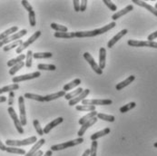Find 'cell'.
Wrapping results in <instances>:
<instances>
[{"mask_svg":"<svg viewBox=\"0 0 157 156\" xmlns=\"http://www.w3.org/2000/svg\"><path fill=\"white\" fill-rule=\"evenodd\" d=\"M116 24L115 22L113 21L112 23L105 25L102 28H98V29H94V30H91V31H79V32H75V37H78V38H82V37H94L102 34H105L106 32H108L109 30L113 29V27H115Z\"/></svg>","mask_w":157,"mask_h":156,"instance_id":"obj_1","label":"cell"},{"mask_svg":"<svg viewBox=\"0 0 157 156\" xmlns=\"http://www.w3.org/2000/svg\"><path fill=\"white\" fill-rule=\"evenodd\" d=\"M37 142V138L36 136H31L29 138L24 140H6V144L10 147H19V146H25L29 144L36 143Z\"/></svg>","mask_w":157,"mask_h":156,"instance_id":"obj_2","label":"cell"},{"mask_svg":"<svg viewBox=\"0 0 157 156\" xmlns=\"http://www.w3.org/2000/svg\"><path fill=\"white\" fill-rule=\"evenodd\" d=\"M83 142H84V138L83 137H79L77 139H75V140H72V141H68V142L64 143L53 145L51 147V151L52 152H54V151H61V150H64V149H67V148H70V147L78 145V144L82 143Z\"/></svg>","mask_w":157,"mask_h":156,"instance_id":"obj_3","label":"cell"},{"mask_svg":"<svg viewBox=\"0 0 157 156\" xmlns=\"http://www.w3.org/2000/svg\"><path fill=\"white\" fill-rule=\"evenodd\" d=\"M83 105H110L113 104L112 100L110 99H85L82 101Z\"/></svg>","mask_w":157,"mask_h":156,"instance_id":"obj_4","label":"cell"},{"mask_svg":"<svg viewBox=\"0 0 157 156\" xmlns=\"http://www.w3.org/2000/svg\"><path fill=\"white\" fill-rule=\"evenodd\" d=\"M40 36H41V31H36V32H35L34 35H32V36L27 39V41L24 42L22 45L17 48V54H21L25 48H27L29 45H32V44H33L36 39H38Z\"/></svg>","mask_w":157,"mask_h":156,"instance_id":"obj_5","label":"cell"},{"mask_svg":"<svg viewBox=\"0 0 157 156\" xmlns=\"http://www.w3.org/2000/svg\"><path fill=\"white\" fill-rule=\"evenodd\" d=\"M7 112H8V113H9L11 119L13 120L14 124H15V126H16L17 132L20 134H24V128H23L22 124H21V123H20V120H19V118H18L17 112H15V109H14L12 106H9L8 109H7Z\"/></svg>","mask_w":157,"mask_h":156,"instance_id":"obj_6","label":"cell"},{"mask_svg":"<svg viewBox=\"0 0 157 156\" xmlns=\"http://www.w3.org/2000/svg\"><path fill=\"white\" fill-rule=\"evenodd\" d=\"M41 75L40 72H34L31 74H22V75H18V76H15L13 77L12 81L14 84H17L20 83L22 81H26V80H31V79H35V78H38Z\"/></svg>","mask_w":157,"mask_h":156,"instance_id":"obj_7","label":"cell"},{"mask_svg":"<svg viewBox=\"0 0 157 156\" xmlns=\"http://www.w3.org/2000/svg\"><path fill=\"white\" fill-rule=\"evenodd\" d=\"M127 44L134 47H152L157 48V42L154 41H138V40H128Z\"/></svg>","mask_w":157,"mask_h":156,"instance_id":"obj_8","label":"cell"},{"mask_svg":"<svg viewBox=\"0 0 157 156\" xmlns=\"http://www.w3.org/2000/svg\"><path fill=\"white\" fill-rule=\"evenodd\" d=\"M18 107H19V112H20V123L22 126L26 125V114H25V98L24 96H19L18 97Z\"/></svg>","mask_w":157,"mask_h":156,"instance_id":"obj_9","label":"cell"},{"mask_svg":"<svg viewBox=\"0 0 157 156\" xmlns=\"http://www.w3.org/2000/svg\"><path fill=\"white\" fill-rule=\"evenodd\" d=\"M84 57H85V59L88 62V64L91 66L92 69L94 70V72L95 74H103V70L100 69L99 66L96 64V62L94 61V59L93 58V56L90 55L88 52H86V53L84 54Z\"/></svg>","mask_w":157,"mask_h":156,"instance_id":"obj_10","label":"cell"},{"mask_svg":"<svg viewBox=\"0 0 157 156\" xmlns=\"http://www.w3.org/2000/svg\"><path fill=\"white\" fill-rule=\"evenodd\" d=\"M26 34H27V30H26V29H22V30L17 32L16 34L10 36L9 37L4 39V40H2V41H3L4 45H7V44H9V43H11V42H15V41H17V40H19L21 37H23L24 36H25Z\"/></svg>","mask_w":157,"mask_h":156,"instance_id":"obj_11","label":"cell"},{"mask_svg":"<svg viewBox=\"0 0 157 156\" xmlns=\"http://www.w3.org/2000/svg\"><path fill=\"white\" fill-rule=\"evenodd\" d=\"M90 93V90L89 89H86L84 90L79 95H77L76 97H75V98H73L72 100H70L69 101V106H74V105H77L80 101H83V100H85L86 99V97Z\"/></svg>","mask_w":157,"mask_h":156,"instance_id":"obj_12","label":"cell"},{"mask_svg":"<svg viewBox=\"0 0 157 156\" xmlns=\"http://www.w3.org/2000/svg\"><path fill=\"white\" fill-rule=\"evenodd\" d=\"M127 32H128L127 29H123V30H121L119 33H117V34L113 37L112 39L109 40V42H108V44H107V47H108V48H112L113 46L115 45V44L124 36H125V35L127 34Z\"/></svg>","mask_w":157,"mask_h":156,"instance_id":"obj_13","label":"cell"},{"mask_svg":"<svg viewBox=\"0 0 157 156\" xmlns=\"http://www.w3.org/2000/svg\"><path fill=\"white\" fill-rule=\"evenodd\" d=\"M64 122V119H63V117H58V118H56V119H55L54 121H52L51 123H49L48 124H46L45 126V128L43 129V131H44V134H47L52 129H54L56 126H57L58 124H62Z\"/></svg>","mask_w":157,"mask_h":156,"instance_id":"obj_14","label":"cell"},{"mask_svg":"<svg viewBox=\"0 0 157 156\" xmlns=\"http://www.w3.org/2000/svg\"><path fill=\"white\" fill-rule=\"evenodd\" d=\"M97 117H94V118H92V119H90L88 122H86V124H84L82 126H81V128H80V130L78 131V133H77V135L79 136V137H82L84 134H85V133L86 132V130L89 128V127H91L92 125H94L96 122H97Z\"/></svg>","mask_w":157,"mask_h":156,"instance_id":"obj_15","label":"cell"},{"mask_svg":"<svg viewBox=\"0 0 157 156\" xmlns=\"http://www.w3.org/2000/svg\"><path fill=\"white\" fill-rule=\"evenodd\" d=\"M132 10H134V6H133V5H129V6H125L124 9H122V10H120V11H118V12H116L115 14H113V15L112 16L113 21L114 22L115 20H117V19H118V18H120L121 17H123V16L126 15L127 13L131 12Z\"/></svg>","mask_w":157,"mask_h":156,"instance_id":"obj_16","label":"cell"},{"mask_svg":"<svg viewBox=\"0 0 157 156\" xmlns=\"http://www.w3.org/2000/svg\"><path fill=\"white\" fill-rule=\"evenodd\" d=\"M133 3H135V5L140 6L142 7H144L145 9H147L149 12H151L152 14H154L155 17H157V10L152 6L148 5L147 3H145L144 1H141V0H133Z\"/></svg>","mask_w":157,"mask_h":156,"instance_id":"obj_17","label":"cell"},{"mask_svg":"<svg viewBox=\"0 0 157 156\" xmlns=\"http://www.w3.org/2000/svg\"><path fill=\"white\" fill-rule=\"evenodd\" d=\"M45 139H41V140H39V141H37V142L35 143V145L30 149V151L25 154V156H33L36 152H37V151L39 150V148H41V147H42V145H44V144H45Z\"/></svg>","mask_w":157,"mask_h":156,"instance_id":"obj_18","label":"cell"},{"mask_svg":"<svg viewBox=\"0 0 157 156\" xmlns=\"http://www.w3.org/2000/svg\"><path fill=\"white\" fill-rule=\"evenodd\" d=\"M105 61H106V50L104 47L100 48L99 51V67L100 69H104L105 67Z\"/></svg>","mask_w":157,"mask_h":156,"instance_id":"obj_19","label":"cell"},{"mask_svg":"<svg viewBox=\"0 0 157 156\" xmlns=\"http://www.w3.org/2000/svg\"><path fill=\"white\" fill-rule=\"evenodd\" d=\"M135 80V75H130L129 77H127V78H126L125 80H124L123 82H121V83L117 84V85H116V86H115V88H116V90H118V91L124 89V87L128 86L131 83H133Z\"/></svg>","mask_w":157,"mask_h":156,"instance_id":"obj_20","label":"cell"},{"mask_svg":"<svg viewBox=\"0 0 157 156\" xmlns=\"http://www.w3.org/2000/svg\"><path fill=\"white\" fill-rule=\"evenodd\" d=\"M17 32H18V27H17V26H13V27H11V28L6 30L5 32H3V33L0 34V41L6 39V38H7V37H9L10 36L16 34Z\"/></svg>","mask_w":157,"mask_h":156,"instance_id":"obj_21","label":"cell"},{"mask_svg":"<svg viewBox=\"0 0 157 156\" xmlns=\"http://www.w3.org/2000/svg\"><path fill=\"white\" fill-rule=\"evenodd\" d=\"M67 94V93L65 92V91H60V92H57V93H51V94H47V95H45L44 96V98H45V102H50V101H53V100H56V99H57V98H60V97H65V95Z\"/></svg>","mask_w":157,"mask_h":156,"instance_id":"obj_22","label":"cell"},{"mask_svg":"<svg viewBox=\"0 0 157 156\" xmlns=\"http://www.w3.org/2000/svg\"><path fill=\"white\" fill-rule=\"evenodd\" d=\"M110 128H105L104 130H102V131H99V132H97V133H95V134H92L91 135V137H90V139L92 140V141H96L97 139H99V138H101V137H103V136H105V135H107V134L110 133Z\"/></svg>","mask_w":157,"mask_h":156,"instance_id":"obj_23","label":"cell"},{"mask_svg":"<svg viewBox=\"0 0 157 156\" xmlns=\"http://www.w3.org/2000/svg\"><path fill=\"white\" fill-rule=\"evenodd\" d=\"M79 85H81V79H79V78H76V79L73 80L72 82H70V83L67 84V85L64 86L63 91L67 92V91H69V90L74 89V88L77 87Z\"/></svg>","mask_w":157,"mask_h":156,"instance_id":"obj_24","label":"cell"},{"mask_svg":"<svg viewBox=\"0 0 157 156\" xmlns=\"http://www.w3.org/2000/svg\"><path fill=\"white\" fill-rule=\"evenodd\" d=\"M97 115V112L96 111H93V112H88L86 115H85V116H83L80 120H79V124L80 125H83L84 124H86V122H88L90 119H92V118H94V117H95Z\"/></svg>","mask_w":157,"mask_h":156,"instance_id":"obj_25","label":"cell"},{"mask_svg":"<svg viewBox=\"0 0 157 156\" xmlns=\"http://www.w3.org/2000/svg\"><path fill=\"white\" fill-rule=\"evenodd\" d=\"M25 59V55H19L17 57H16V58H14V59H11V60H9L8 62H7V67H13L14 66H16L17 64H18V63H20V62H22Z\"/></svg>","mask_w":157,"mask_h":156,"instance_id":"obj_26","label":"cell"},{"mask_svg":"<svg viewBox=\"0 0 157 156\" xmlns=\"http://www.w3.org/2000/svg\"><path fill=\"white\" fill-rule=\"evenodd\" d=\"M24 98L36 100V101H37V102H45V98H44V96L39 95V94L30 93H25V95H24Z\"/></svg>","mask_w":157,"mask_h":156,"instance_id":"obj_27","label":"cell"},{"mask_svg":"<svg viewBox=\"0 0 157 156\" xmlns=\"http://www.w3.org/2000/svg\"><path fill=\"white\" fill-rule=\"evenodd\" d=\"M83 91H84L83 88L78 87L77 89L74 90V91H72V92H70V93H67V94L65 95V98H66L67 100H68V101H70V100H72L73 98H75V97H76L77 95H79Z\"/></svg>","mask_w":157,"mask_h":156,"instance_id":"obj_28","label":"cell"},{"mask_svg":"<svg viewBox=\"0 0 157 156\" xmlns=\"http://www.w3.org/2000/svg\"><path fill=\"white\" fill-rule=\"evenodd\" d=\"M19 89V86L17 84H13L10 86H4L2 88H0V94L4 93H10V92H14L15 90Z\"/></svg>","mask_w":157,"mask_h":156,"instance_id":"obj_29","label":"cell"},{"mask_svg":"<svg viewBox=\"0 0 157 156\" xmlns=\"http://www.w3.org/2000/svg\"><path fill=\"white\" fill-rule=\"evenodd\" d=\"M54 36L57 37V38H74L75 37V32H67V33L56 32L54 34Z\"/></svg>","mask_w":157,"mask_h":156,"instance_id":"obj_30","label":"cell"},{"mask_svg":"<svg viewBox=\"0 0 157 156\" xmlns=\"http://www.w3.org/2000/svg\"><path fill=\"white\" fill-rule=\"evenodd\" d=\"M23 43H24V42H23L21 39L17 40V41H15V42H13V43H11V44H8V45H5V46L3 47V50H4V52L10 51V50H12L13 48H16V47L20 46V45H22Z\"/></svg>","mask_w":157,"mask_h":156,"instance_id":"obj_31","label":"cell"},{"mask_svg":"<svg viewBox=\"0 0 157 156\" xmlns=\"http://www.w3.org/2000/svg\"><path fill=\"white\" fill-rule=\"evenodd\" d=\"M6 152L9 153V154H21V155H25V151L21 148H17V147H10L7 146L6 149Z\"/></svg>","mask_w":157,"mask_h":156,"instance_id":"obj_32","label":"cell"},{"mask_svg":"<svg viewBox=\"0 0 157 156\" xmlns=\"http://www.w3.org/2000/svg\"><path fill=\"white\" fill-rule=\"evenodd\" d=\"M53 56V54L50 52H45V53H35L33 54V58L35 59H45L50 58Z\"/></svg>","mask_w":157,"mask_h":156,"instance_id":"obj_33","label":"cell"},{"mask_svg":"<svg viewBox=\"0 0 157 156\" xmlns=\"http://www.w3.org/2000/svg\"><path fill=\"white\" fill-rule=\"evenodd\" d=\"M97 119H101L103 121H106V122H110L113 123L115 118L113 115H109V114H105V113H97Z\"/></svg>","mask_w":157,"mask_h":156,"instance_id":"obj_34","label":"cell"},{"mask_svg":"<svg viewBox=\"0 0 157 156\" xmlns=\"http://www.w3.org/2000/svg\"><path fill=\"white\" fill-rule=\"evenodd\" d=\"M51 28H53L54 30H56L57 32H63V33L68 32V28L67 26H65L63 25H58V24H56V23L51 24Z\"/></svg>","mask_w":157,"mask_h":156,"instance_id":"obj_35","label":"cell"},{"mask_svg":"<svg viewBox=\"0 0 157 156\" xmlns=\"http://www.w3.org/2000/svg\"><path fill=\"white\" fill-rule=\"evenodd\" d=\"M32 61H33V52L31 50H28L26 55H25V66L27 68H30L32 67Z\"/></svg>","mask_w":157,"mask_h":156,"instance_id":"obj_36","label":"cell"},{"mask_svg":"<svg viewBox=\"0 0 157 156\" xmlns=\"http://www.w3.org/2000/svg\"><path fill=\"white\" fill-rule=\"evenodd\" d=\"M24 66H25V62L22 61V62L17 64L16 66H14L13 67H11L10 70H9V74H10V75H15V74H17V72H18L21 68H23Z\"/></svg>","mask_w":157,"mask_h":156,"instance_id":"obj_37","label":"cell"},{"mask_svg":"<svg viewBox=\"0 0 157 156\" xmlns=\"http://www.w3.org/2000/svg\"><path fill=\"white\" fill-rule=\"evenodd\" d=\"M76 111L80 112H93L95 111V106L91 105H76L75 106Z\"/></svg>","mask_w":157,"mask_h":156,"instance_id":"obj_38","label":"cell"},{"mask_svg":"<svg viewBox=\"0 0 157 156\" xmlns=\"http://www.w3.org/2000/svg\"><path fill=\"white\" fill-rule=\"evenodd\" d=\"M135 106H136V104H135V102L128 103L127 105H124V106H122V107L120 108V112L124 113V112H128V111H130V110H132V109H134Z\"/></svg>","mask_w":157,"mask_h":156,"instance_id":"obj_39","label":"cell"},{"mask_svg":"<svg viewBox=\"0 0 157 156\" xmlns=\"http://www.w3.org/2000/svg\"><path fill=\"white\" fill-rule=\"evenodd\" d=\"M37 68L39 70H46V71H56V69L55 65H45V64H38Z\"/></svg>","mask_w":157,"mask_h":156,"instance_id":"obj_40","label":"cell"},{"mask_svg":"<svg viewBox=\"0 0 157 156\" xmlns=\"http://www.w3.org/2000/svg\"><path fill=\"white\" fill-rule=\"evenodd\" d=\"M33 125H34V127H35L36 133L39 134L40 136H42V135L44 134V131H43V129L41 128V125H40V123H39L38 120L35 119V120L33 121Z\"/></svg>","mask_w":157,"mask_h":156,"instance_id":"obj_41","label":"cell"},{"mask_svg":"<svg viewBox=\"0 0 157 156\" xmlns=\"http://www.w3.org/2000/svg\"><path fill=\"white\" fill-rule=\"evenodd\" d=\"M97 146L98 143L96 141H92V145L90 148V156H96L97 155Z\"/></svg>","mask_w":157,"mask_h":156,"instance_id":"obj_42","label":"cell"},{"mask_svg":"<svg viewBox=\"0 0 157 156\" xmlns=\"http://www.w3.org/2000/svg\"><path fill=\"white\" fill-rule=\"evenodd\" d=\"M28 17H29V23L31 26H35L36 25V13L35 11H31L28 13Z\"/></svg>","mask_w":157,"mask_h":156,"instance_id":"obj_43","label":"cell"},{"mask_svg":"<svg viewBox=\"0 0 157 156\" xmlns=\"http://www.w3.org/2000/svg\"><path fill=\"white\" fill-rule=\"evenodd\" d=\"M104 3H105V5L111 10V11H116L117 10V6H116V5H114L112 1H110V0H104L103 1Z\"/></svg>","mask_w":157,"mask_h":156,"instance_id":"obj_44","label":"cell"},{"mask_svg":"<svg viewBox=\"0 0 157 156\" xmlns=\"http://www.w3.org/2000/svg\"><path fill=\"white\" fill-rule=\"evenodd\" d=\"M21 3H22L23 6L25 8V10L29 13V12H31V11H33V7H32V6L29 4V2L28 1H25V0H23L21 1Z\"/></svg>","mask_w":157,"mask_h":156,"instance_id":"obj_45","label":"cell"},{"mask_svg":"<svg viewBox=\"0 0 157 156\" xmlns=\"http://www.w3.org/2000/svg\"><path fill=\"white\" fill-rule=\"evenodd\" d=\"M14 98H15V93L14 92H10L9 93V96H8V105L12 106L14 104Z\"/></svg>","mask_w":157,"mask_h":156,"instance_id":"obj_46","label":"cell"},{"mask_svg":"<svg viewBox=\"0 0 157 156\" xmlns=\"http://www.w3.org/2000/svg\"><path fill=\"white\" fill-rule=\"evenodd\" d=\"M86 6H87V1L86 0H83L80 2V11L81 12H85L86 9Z\"/></svg>","mask_w":157,"mask_h":156,"instance_id":"obj_47","label":"cell"},{"mask_svg":"<svg viewBox=\"0 0 157 156\" xmlns=\"http://www.w3.org/2000/svg\"><path fill=\"white\" fill-rule=\"evenodd\" d=\"M73 4H74L75 11V12H79V11H80V2H79L78 0H74V1H73Z\"/></svg>","mask_w":157,"mask_h":156,"instance_id":"obj_48","label":"cell"},{"mask_svg":"<svg viewBox=\"0 0 157 156\" xmlns=\"http://www.w3.org/2000/svg\"><path fill=\"white\" fill-rule=\"evenodd\" d=\"M155 38H157V31H155V32H153L151 35H149L148 36V37H147V41H154Z\"/></svg>","mask_w":157,"mask_h":156,"instance_id":"obj_49","label":"cell"},{"mask_svg":"<svg viewBox=\"0 0 157 156\" xmlns=\"http://www.w3.org/2000/svg\"><path fill=\"white\" fill-rule=\"evenodd\" d=\"M44 155V153L41 151V150H38L37 152H36L35 154H34V155L33 156H43Z\"/></svg>","mask_w":157,"mask_h":156,"instance_id":"obj_50","label":"cell"},{"mask_svg":"<svg viewBox=\"0 0 157 156\" xmlns=\"http://www.w3.org/2000/svg\"><path fill=\"white\" fill-rule=\"evenodd\" d=\"M6 146L0 141V150L1 151H6Z\"/></svg>","mask_w":157,"mask_h":156,"instance_id":"obj_51","label":"cell"},{"mask_svg":"<svg viewBox=\"0 0 157 156\" xmlns=\"http://www.w3.org/2000/svg\"><path fill=\"white\" fill-rule=\"evenodd\" d=\"M82 156H90V149L86 150V151H85V153L83 154V155Z\"/></svg>","mask_w":157,"mask_h":156,"instance_id":"obj_52","label":"cell"},{"mask_svg":"<svg viewBox=\"0 0 157 156\" xmlns=\"http://www.w3.org/2000/svg\"><path fill=\"white\" fill-rule=\"evenodd\" d=\"M6 96H0V103H4V102H6Z\"/></svg>","mask_w":157,"mask_h":156,"instance_id":"obj_53","label":"cell"},{"mask_svg":"<svg viewBox=\"0 0 157 156\" xmlns=\"http://www.w3.org/2000/svg\"><path fill=\"white\" fill-rule=\"evenodd\" d=\"M52 154H53V152L50 150V151H47V152H46L43 156H52Z\"/></svg>","mask_w":157,"mask_h":156,"instance_id":"obj_54","label":"cell"},{"mask_svg":"<svg viewBox=\"0 0 157 156\" xmlns=\"http://www.w3.org/2000/svg\"><path fill=\"white\" fill-rule=\"evenodd\" d=\"M154 146H155V148H157V143H155V144H154Z\"/></svg>","mask_w":157,"mask_h":156,"instance_id":"obj_55","label":"cell"},{"mask_svg":"<svg viewBox=\"0 0 157 156\" xmlns=\"http://www.w3.org/2000/svg\"><path fill=\"white\" fill-rule=\"evenodd\" d=\"M155 9H156V10H157V3H156V4H155Z\"/></svg>","mask_w":157,"mask_h":156,"instance_id":"obj_56","label":"cell"}]
</instances>
